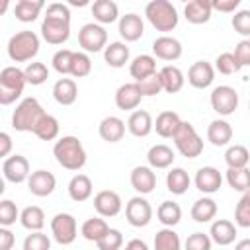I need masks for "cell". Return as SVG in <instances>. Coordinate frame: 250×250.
<instances>
[{"instance_id": "1", "label": "cell", "mask_w": 250, "mask_h": 250, "mask_svg": "<svg viewBox=\"0 0 250 250\" xmlns=\"http://www.w3.org/2000/svg\"><path fill=\"white\" fill-rule=\"evenodd\" d=\"M41 37L49 45H62L70 37V10L62 2H53L41 21Z\"/></svg>"}, {"instance_id": "2", "label": "cell", "mask_w": 250, "mask_h": 250, "mask_svg": "<svg viewBox=\"0 0 250 250\" xmlns=\"http://www.w3.org/2000/svg\"><path fill=\"white\" fill-rule=\"evenodd\" d=\"M53 154H55V160L64 170H70V172H78L86 164V150L80 139L74 135L61 137L53 146Z\"/></svg>"}, {"instance_id": "3", "label": "cell", "mask_w": 250, "mask_h": 250, "mask_svg": "<svg viewBox=\"0 0 250 250\" xmlns=\"http://www.w3.org/2000/svg\"><path fill=\"white\" fill-rule=\"evenodd\" d=\"M145 16H146L148 23L156 31H162V33L174 31L180 21L178 10L170 0H150L145 8Z\"/></svg>"}, {"instance_id": "4", "label": "cell", "mask_w": 250, "mask_h": 250, "mask_svg": "<svg viewBox=\"0 0 250 250\" xmlns=\"http://www.w3.org/2000/svg\"><path fill=\"white\" fill-rule=\"evenodd\" d=\"M39 53V37L35 31L23 29L10 37L8 41V57L14 62H27Z\"/></svg>"}, {"instance_id": "5", "label": "cell", "mask_w": 250, "mask_h": 250, "mask_svg": "<svg viewBox=\"0 0 250 250\" xmlns=\"http://www.w3.org/2000/svg\"><path fill=\"white\" fill-rule=\"evenodd\" d=\"M43 113L45 109L37 98H23L12 113V127L20 133H31Z\"/></svg>"}, {"instance_id": "6", "label": "cell", "mask_w": 250, "mask_h": 250, "mask_svg": "<svg viewBox=\"0 0 250 250\" xmlns=\"http://www.w3.org/2000/svg\"><path fill=\"white\" fill-rule=\"evenodd\" d=\"M23 70L18 66H6L0 72V105H12L25 88Z\"/></svg>"}, {"instance_id": "7", "label": "cell", "mask_w": 250, "mask_h": 250, "mask_svg": "<svg viewBox=\"0 0 250 250\" xmlns=\"http://www.w3.org/2000/svg\"><path fill=\"white\" fill-rule=\"evenodd\" d=\"M172 139H174L178 152L186 158H197L203 152V139L197 135L195 127L189 121H180Z\"/></svg>"}, {"instance_id": "8", "label": "cell", "mask_w": 250, "mask_h": 250, "mask_svg": "<svg viewBox=\"0 0 250 250\" xmlns=\"http://www.w3.org/2000/svg\"><path fill=\"white\" fill-rule=\"evenodd\" d=\"M78 45L84 53H100L107 45V31L102 23H84L78 31Z\"/></svg>"}, {"instance_id": "9", "label": "cell", "mask_w": 250, "mask_h": 250, "mask_svg": "<svg viewBox=\"0 0 250 250\" xmlns=\"http://www.w3.org/2000/svg\"><path fill=\"white\" fill-rule=\"evenodd\" d=\"M209 102H211V107L215 113L219 115H232L238 107V92L232 88V86H215L211 90V96H209Z\"/></svg>"}, {"instance_id": "10", "label": "cell", "mask_w": 250, "mask_h": 250, "mask_svg": "<svg viewBox=\"0 0 250 250\" xmlns=\"http://www.w3.org/2000/svg\"><path fill=\"white\" fill-rule=\"evenodd\" d=\"M51 234H53L55 242L61 244V246L72 244L74 238H76V234H78L76 219L70 213H57L51 219Z\"/></svg>"}, {"instance_id": "11", "label": "cell", "mask_w": 250, "mask_h": 250, "mask_svg": "<svg viewBox=\"0 0 250 250\" xmlns=\"http://www.w3.org/2000/svg\"><path fill=\"white\" fill-rule=\"evenodd\" d=\"M125 219L131 227L141 229L152 221V205L146 197L135 195L125 203Z\"/></svg>"}, {"instance_id": "12", "label": "cell", "mask_w": 250, "mask_h": 250, "mask_svg": "<svg viewBox=\"0 0 250 250\" xmlns=\"http://www.w3.org/2000/svg\"><path fill=\"white\" fill-rule=\"evenodd\" d=\"M27 189L35 195V197H47L55 191L57 188V178L53 176V172L49 170H35L29 172L27 176Z\"/></svg>"}, {"instance_id": "13", "label": "cell", "mask_w": 250, "mask_h": 250, "mask_svg": "<svg viewBox=\"0 0 250 250\" xmlns=\"http://www.w3.org/2000/svg\"><path fill=\"white\" fill-rule=\"evenodd\" d=\"M2 176L4 180L12 182V184H21L27 180L29 176V162L25 156L21 154H8V158L2 164Z\"/></svg>"}, {"instance_id": "14", "label": "cell", "mask_w": 250, "mask_h": 250, "mask_svg": "<svg viewBox=\"0 0 250 250\" xmlns=\"http://www.w3.org/2000/svg\"><path fill=\"white\" fill-rule=\"evenodd\" d=\"M152 53H154L152 55L154 59L172 62V61H178L182 57V43L176 37L164 33L152 41Z\"/></svg>"}, {"instance_id": "15", "label": "cell", "mask_w": 250, "mask_h": 250, "mask_svg": "<svg viewBox=\"0 0 250 250\" xmlns=\"http://www.w3.org/2000/svg\"><path fill=\"white\" fill-rule=\"evenodd\" d=\"M123 207V201L117 191L113 189H102L94 195V209L98 211L100 217H115L119 215Z\"/></svg>"}, {"instance_id": "16", "label": "cell", "mask_w": 250, "mask_h": 250, "mask_svg": "<svg viewBox=\"0 0 250 250\" xmlns=\"http://www.w3.org/2000/svg\"><path fill=\"white\" fill-rule=\"evenodd\" d=\"M213 80H215V68L207 61H195L188 70V82L197 90L209 88Z\"/></svg>"}, {"instance_id": "17", "label": "cell", "mask_w": 250, "mask_h": 250, "mask_svg": "<svg viewBox=\"0 0 250 250\" xmlns=\"http://www.w3.org/2000/svg\"><path fill=\"white\" fill-rule=\"evenodd\" d=\"M236 225L230 223L229 219H215L211 223V229H209V238L213 244H219V246H229L236 240Z\"/></svg>"}, {"instance_id": "18", "label": "cell", "mask_w": 250, "mask_h": 250, "mask_svg": "<svg viewBox=\"0 0 250 250\" xmlns=\"http://www.w3.org/2000/svg\"><path fill=\"white\" fill-rule=\"evenodd\" d=\"M143 100V94L137 86V82H127V84H121L115 92V105L121 109V111H133L139 107Z\"/></svg>"}, {"instance_id": "19", "label": "cell", "mask_w": 250, "mask_h": 250, "mask_svg": "<svg viewBox=\"0 0 250 250\" xmlns=\"http://www.w3.org/2000/svg\"><path fill=\"white\" fill-rule=\"evenodd\" d=\"M131 186L137 193L141 195H146L150 191H154L156 188V174H154V168L150 166H135L131 170Z\"/></svg>"}, {"instance_id": "20", "label": "cell", "mask_w": 250, "mask_h": 250, "mask_svg": "<svg viewBox=\"0 0 250 250\" xmlns=\"http://www.w3.org/2000/svg\"><path fill=\"white\" fill-rule=\"evenodd\" d=\"M193 182H195V188L201 193H207L209 195V193L219 191V188L223 184V176H221V172L215 166H203V168H199L195 172Z\"/></svg>"}, {"instance_id": "21", "label": "cell", "mask_w": 250, "mask_h": 250, "mask_svg": "<svg viewBox=\"0 0 250 250\" xmlns=\"http://www.w3.org/2000/svg\"><path fill=\"white\" fill-rule=\"evenodd\" d=\"M119 35L127 41V43H133V41H139L145 33V21L139 14H125L119 18Z\"/></svg>"}, {"instance_id": "22", "label": "cell", "mask_w": 250, "mask_h": 250, "mask_svg": "<svg viewBox=\"0 0 250 250\" xmlns=\"http://www.w3.org/2000/svg\"><path fill=\"white\" fill-rule=\"evenodd\" d=\"M98 133L105 143H119L125 135V121L115 115H107L100 121Z\"/></svg>"}, {"instance_id": "23", "label": "cell", "mask_w": 250, "mask_h": 250, "mask_svg": "<svg viewBox=\"0 0 250 250\" xmlns=\"http://www.w3.org/2000/svg\"><path fill=\"white\" fill-rule=\"evenodd\" d=\"M127 131L133 137H146L152 131V117L146 109H133L127 119Z\"/></svg>"}, {"instance_id": "24", "label": "cell", "mask_w": 250, "mask_h": 250, "mask_svg": "<svg viewBox=\"0 0 250 250\" xmlns=\"http://www.w3.org/2000/svg\"><path fill=\"white\" fill-rule=\"evenodd\" d=\"M53 98L59 105H72L78 98V86L72 78H59L53 86Z\"/></svg>"}, {"instance_id": "25", "label": "cell", "mask_w": 250, "mask_h": 250, "mask_svg": "<svg viewBox=\"0 0 250 250\" xmlns=\"http://www.w3.org/2000/svg\"><path fill=\"white\" fill-rule=\"evenodd\" d=\"M158 76H160L162 90L168 92V94H176V92H180V90L184 88V82H186L184 72H182L178 66H174V64L162 66V68L158 70Z\"/></svg>"}, {"instance_id": "26", "label": "cell", "mask_w": 250, "mask_h": 250, "mask_svg": "<svg viewBox=\"0 0 250 250\" xmlns=\"http://www.w3.org/2000/svg\"><path fill=\"white\" fill-rule=\"evenodd\" d=\"M232 139V127L225 119H213L207 127V141L213 146H227Z\"/></svg>"}, {"instance_id": "27", "label": "cell", "mask_w": 250, "mask_h": 250, "mask_svg": "<svg viewBox=\"0 0 250 250\" xmlns=\"http://www.w3.org/2000/svg\"><path fill=\"white\" fill-rule=\"evenodd\" d=\"M92 16L96 23L107 25L119 20V6L113 0H94L92 2Z\"/></svg>"}, {"instance_id": "28", "label": "cell", "mask_w": 250, "mask_h": 250, "mask_svg": "<svg viewBox=\"0 0 250 250\" xmlns=\"http://www.w3.org/2000/svg\"><path fill=\"white\" fill-rule=\"evenodd\" d=\"M104 61L111 68H121L129 62V47L123 41H111L104 47Z\"/></svg>"}, {"instance_id": "29", "label": "cell", "mask_w": 250, "mask_h": 250, "mask_svg": "<svg viewBox=\"0 0 250 250\" xmlns=\"http://www.w3.org/2000/svg\"><path fill=\"white\" fill-rule=\"evenodd\" d=\"M180 115L172 109H166V111H160L156 115V121H152V129L162 137V139H172V135L176 133L178 125H180Z\"/></svg>"}, {"instance_id": "30", "label": "cell", "mask_w": 250, "mask_h": 250, "mask_svg": "<svg viewBox=\"0 0 250 250\" xmlns=\"http://www.w3.org/2000/svg\"><path fill=\"white\" fill-rule=\"evenodd\" d=\"M92 191H94V186H92V180L86 176V174H76L70 178L68 182V195L72 201H86L92 197Z\"/></svg>"}, {"instance_id": "31", "label": "cell", "mask_w": 250, "mask_h": 250, "mask_svg": "<svg viewBox=\"0 0 250 250\" xmlns=\"http://www.w3.org/2000/svg\"><path fill=\"white\" fill-rule=\"evenodd\" d=\"M176 154L174 150L168 146V145H154L148 148L146 152V162L150 168H156V170H162V168H168L172 166Z\"/></svg>"}, {"instance_id": "32", "label": "cell", "mask_w": 250, "mask_h": 250, "mask_svg": "<svg viewBox=\"0 0 250 250\" xmlns=\"http://www.w3.org/2000/svg\"><path fill=\"white\" fill-rule=\"evenodd\" d=\"M59 131H61L59 119H57L55 115H51V113H43L31 133H33L35 137H39L41 141H55V139L59 137Z\"/></svg>"}, {"instance_id": "33", "label": "cell", "mask_w": 250, "mask_h": 250, "mask_svg": "<svg viewBox=\"0 0 250 250\" xmlns=\"http://www.w3.org/2000/svg\"><path fill=\"white\" fill-rule=\"evenodd\" d=\"M189 184H191L189 174H188L184 168H180V166L172 168V170L166 174V188H168V191L174 193V195H184V193L188 191Z\"/></svg>"}, {"instance_id": "34", "label": "cell", "mask_w": 250, "mask_h": 250, "mask_svg": "<svg viewBox=\"0 0 250 250\" xmlns=\"http://www.w3.org/2000/svg\"><path fill=\"white\" fill-rule=\"evenodd\" d=\"M217 215V201L211 197H199L191 205V219L195 223H211Z\"/></svg>"}, {"instance_id": "35", "label": "cell", "mask_w": 250, "mask_h": 250, "mask_svg": "<svg viewBox=\"0 0 250 250\" xmlns=\"http://www.w3.org/2000/svg\"><path fill=\"white\" fill-rule=\"evenodd\" d=\"M152 72H156V59L152 55H139L129 62V74L135 78V82Z\"/></svg>"}, {"instance_id": "36", "label": "cell", "mask_w": 250, "mask_h": 250, "mask_svg": "<svg viewBox=\"0 0 250 250\" xmlns=\"http://www.w3.org/2000/svg\"><path fill=\"white\" fill-rule=\"evenodd\" d=\"M20 225L27 230H41L45 227V213L37 205H29L20 211Z\"/></svg>"}, {"instance_id": "37", "label": "cell", "mask_w": 250, "mask_h": 250, "mask_svg": "<svg viewBox=\"0 0 250 250\" xmlns=\"http://www.w3.org/2000/svg\"><path fill=\"white\" fill-rule=\"evenodd\" d=\"M107 229H109V225L105 223V219H102V217H90V219H86V221L82 223L80 234H82L88 242H98V240L107 232Z\"/></svg>"}, {"instance_id": "38", "label": "cell", "mask_w": 250, "mask_h": 250, "mask_svg": "<svg viewBox=\"0 0 250 250\" xmlns=\"http://www.w3.org/2000/svg\"><path fill=\"white\" fill-rule=\"evenodd\" d=\"M156 219L164 227H176L182 221V207L176 201H162L156 209Z\"/></svg>"}, {"instance_id": "39", "label": "cell", "mask_w": 250, "mask_h": 250, "mask_svg": "<svg viewBox=\"0 0 250 250\" xmlns=\"http://www.w3.org/2000/svg\"><path fill=\"white\" fill-rule=\"evenodd\" d=\"M211 12H213L211 8L199 4L197 0H188L186 2V8H184V18L189 23L199 25V23H207L211 20Z\"/></svg>"}, {"instance_id": "40", "label": "cell", "mask_w": 250, "mask_h": 250, "mask_svg": "<svg viewBox=\"0 0 250 250\" xmlns=\"http://www.w3.org/2000/svg\"><path fill=\"white\" fill-rule=\"evenodd\" d=\"M225 180L227 184L234 189V191H248L250 188V170L248 166H242V168H229L227 174H225Z\"/></svg>"}, {"instance_id": "41", "label": "cell", "mask_w": 250, "mask_h": 250, "mask_svg": "<svg viewBox=\"0 0 250 250\" xmlns=\"http://www.w3.org/2000/svg\"><path fill=\"white\" fill-rule=\"evenodd\" d=\"M182 242L178 232L172 227H164L154 234V248L156 250H180Z\"/></svg>"}, {"instance_id": "42", "label": "cell", "mask_w": 250, "mask_h": 250, "mask_svg": "<svg viewBox=\"0 0 250 250\" xmlns=\"http://www.w3.org/2000/svg\"><path fill=\"white\" fill-rule=\"evenodd\" d=\"M225 162L229 168H242L250 162V152L244 145H232L225 152Z\"/></svg>"}, {"instance_id": "43", "label": "cell", "mask_w": 250, "mask_h": 250, "mask_svg": "<svg viewBox=\"0 0 250 250\" xmlns=\"http://www.w3.org/2000/svg\"><path fill=\"white\" fill-rule=\"evenodd\" d=\"M23 76H25L27 84L41 86L49 78V68H47L45 62H27V66L23 68Z\"/></svg>"}, {"instance_id": "44", "label": "cell", "mask_w": 250, "mask_h": 250, "mask_svg": "<svg viewBox=\"0 0 250 250\" xmlns=\"http://www.w3.org/2000/svg\"><path fill=\"white\" fill-rule=\"evenodd\" d=\"M92 72V59L84 51H74L72 53V62H70V74L74 78H84Z\"/></svg>"}, {"instance_id": "45", "label": "cell", "mask_w": 250, "mask_h": 250, "mask_svg": "<svg viewBox=\"0 0 250 250\" xmlns=\"http://www.w3.org/2000/svg\"><path fill=\"white\" fill-rule=\"evenodd\" d=\"M234 223L240 229L250 227V193L248 191H242V197L234 207Z\"/></svg>"}, {"instance_id": "46", "label": "cell", "mask_w": 250, "mask_h": 250, "mask_svg": "<svg viewBox=\"0 0 250 250\" xmlns=\"http://www.w3.org/2000/svg\"><path fill=\"white\" fill-rule=\"evenodd\" d=\"M217 72L225 74V76H230L234 72H238L242 66L238 64V61L234 59L232 53H221L217 59H215V66H213Z\"/></svg>"}, {"instance_id": "47", "label": "cell", "mask_w": 250, "mask_h": 250, "mask_svg": "<svg viewBox=\"0 0 250 250\" xmlns=\"http://www.w3.org/2000/svg\"><path fill=\"white\" fill-rule=\"evenodd\" d=\"M137 86H139L143 98L145 96H156V94H160L162 92V84H160L158 70L152 72V74H148V76H145V78H141V80H137Z\"/></svg>"}, {"instance_id": "48", "label": "cell", "mask_w": 250, "mask_h": 250, "mask_svg": "<svg viewBox=\"0 0 250 250\" xmlns=\"http://www.w3.org/2000/svg\"><path fill=\"white\" fill-rule=\"evenodd\" d=\"M72 53L70 49H59L55 55H53V68L61 74V76H66L70 74V62H72Z\"/></svg>"}, {"instance_id": "49", "label": "cell", "mask_w": 250, "mask_h": 250, "mask_svg": "<svg viewBox=\"0 0 250 250\" xmlns=\"http://www.w3.org/2000/svg\"><path fill=\"white\" fill-rule=\"evenodd\" d=\"M20 219L18 205L12 199H2L0 201V225L2 227H12Z\"/></svg>"}, {"instance_id": "50", "label": "cell", "mask_w": 250, "mask_h": 250, "mask_svg": "<svg viewBox=\"0 0 250 250\" xmlns=\"http://www.w3.org/2000/svg\"><path fill=\"white\" fill-rule=\"evenodd\" d=\"M39 14H41V8H37V6H33V4H27V2H21V0H20V2L16 4V8H14L16 20H20V21H23V23L35 21Z\"/></svg>"}, {"instance_id": "51", "label": "cell", "mask_w": 250, "mask_h": 250, "mask_svg": "<svg viewBox=\"0 0 250 250\" xmlns=\"http://www.w3.org/2000/svg\"><path fill=\"white\" fill-rule=\"evenodd\" d=\"M100 250H117L123 246V234L117 229H107V232L96 242Z\"/></svg>"}, {"instance_id": "52", "label": "cell", "mask_w": 250, "mask_h": 250, "mask_svg": "<svg viewBox=\"0 0 250 250\" xmlns=\"http://www.w3.org/2000/svg\"><path fill=\"white\" fill-rule=\"evenodd\" d=\"M49 248H51V240L41 230H31V234H27L23 240V250H49Z\"/></svg>"}, {"instance_id": "53", "label": "cell", "mask_w": 250, "mask_h": 250, "mask_svg": "<svg viewBox=\"0 0 250 250\" xmlns=\"http://www.w3.org/2000/svg\"><path fill=\"white\" fill-rule=\"evenodd\" d=\"M232 27L238 35L242 37H250V10H238L232 16Z\"/></svg>"}, {"instance_id": "54", "label": "cell", "mask_w": 250, "mask_h": 250, "mask_svg": "<svg viewBox=\"0 0 250 250\" xmlns=\"http://www.w3.org/2000/svg\"><path fill=\"white\" fill-rule=\"evenodd\" d=\"M211 238L209 234H203V232H193L188 240H186V248L188 250H209L211 248Z\"/></svg>"}, {"instance_id": "55", "label": "cell", "mask_w": 250, "mask_h": 250, "mask_svg": "<svg viewBox=\"0 0 250 250\" xmlns=\"http://www.w3.org/2000/svg\"><path fill=\"white\" fill-rule=\"evenodd\" d=\"M234 59L238 61L240 66H248L250 64V39L244 37L236 47H234Z\"/></svg>"}, {"instance_id": "56", "label": "cell", "mask_w": 250, "mask_h": 250, "mask_svg": "<svg viewBox=\"0 0 250 250\" xmlns=\"http://www.w3.org/2000/svg\"><path fill=\"white\" fill-rule=\"evenodd\" d=\"M242 0H215L213 2V10L217 12H223V14H230V12H236V8L240 6Z\"/></svg>"}, {"instance_id": "57", "label": "cell", "mask_w": 250, "mask_h": 250, "mask_svg": "<svg viewBox=\"0 0 250 250\" xmlns=\"http://www.w3.org/2000/svg\"><path fill=\"white\" fill-rule=\"evenodd\" d=\"M14 242H16L14 232L8 227H2L0 225V250H10L14 246Z\"/></svg>"}, {"instance_id": "58", "label": "cell", "mask_w": 250, "mask_h": 250, "mask_svg": "<svg viewBox=\"0 0 250 250\" xmlns=\"http://www.w3.org/2000/svg\"><path fill=\"white\" fill-rule=\"evenodd\" d=\"M12 146H14L12 137H10L6 131H0V158L8 156V154L12 152Z\"/></svg>"}, {"instance_id": "59", "label": "cell", "mask_w": 250, "mask_h": 250, "mask_svg": "<svg viewBox=\"0 0 250 250\" xmlns=\"http://www.w3.org/2000/svg\"><path fill=\"white\" fill-rule=\"evenodd\" d=\"M125 246H127L129 250H135V248H137V250H146V248H148V246H146V242H145V240H139V238L129 240Z\"/></svg>"}, {"instance_id": "60", "label": "cell", "mask_w": 250, "mask_h": 250, "mask_svg": "<svg viewBox=\"0 0 250 250\" xmlns=\"http://www.w3.org/2000/svg\"><path fill=\"white\" fill-rule=\"evenodd\" d=\"M92 0H66V4L68 6H72V8H84V6H88Z\"/></svg>"}, {"instance_id": "61", "label": "cell", "mask_w": 250, "mask_h": 250, "mask_svg": "<svg viewBox=\"0 0 250 250\" xmlns=\"http://www.w3.org/2000/svg\"><path fill=\"white\" fill-rule=\"evenodd\" d=\"M10 2H12V0H0V16H4V14L8 12V8H10Z\"/></svg>"}, {"instance_id": "62", "label": "cell", "mask_w": 250, "mask_h": 250, "mask_svg": "<svg viewBox=\"0 0 250 250\" xmlns=\"http://www.w3.org/2000/svg\"><path fill=\"white\" fill-rule=\"evenodd\" d=\"M21 2H27V4H33V6H37V8H41V10H43V6H45V0H21Z\"/></svg>"}, {"instance_id": "63", "label": "cell", "mask_w": 250, "mask_h": 250, "mask_svg": "<svg viewBox=\"0 0 250 250\" xmlns=\"http://www.w3.org/2000/svg\"><path fill=\"white\" fill-rule=\"evenodd\" d=\"M197 2H199V4H203V6H207V8H211V10H213V2H215V0H197Z\"/></svg>"}, {"instance_id": "64", "label": "cell", "mask_w": 250, "mask_h": 250, "mask_svg": "<svg viewBox=\"0 0 250 250\" xmlns=\"http://www.w3.org/2000/svg\"><path fill=\"white\" fill-rule=\"evenodd\" d=\"M6 191V180H4V176H0V195Z\"/></svg>"}]
</instances>
